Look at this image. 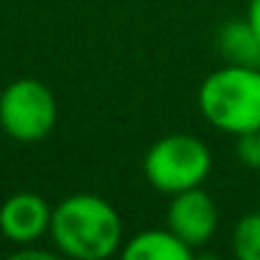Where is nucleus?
I'll use <instances>...</instances> for the list:
<instances>
[{
    "instance_id": "1",
    "label": "nucleus",
    "mask_w": 260,
    "mask_h": 260,
    "mask_svg": "<svg viewBox=\"0 0 260 260\" xmlns=\"http://www.w3.org/2000/svg\"><path fill=\"white\" fill-rule=\"evenodd\" d=\"M49 237L59 255L107 260L122 247V219L100 194H69L51 207Z\"/></svg>"
},
{
    "instance_id": "2",
    "label": "nucleus",
    "mask_w": 260,
    "mask_h": 260,
    "mask_svg": "<svg viewBox=\"0 0 260 260\" xmlns=\"http://www.w3.org/2000/svg\"><path fill=\"white\" fill-rule=\"evenodd\" d=\"M202 117L227 136L260 130V67L222 64L197 92Z\"/></svg>"
},
{
    "instance_id": "3",
    "label": "nucleus",
    "mask_w": 260,
    "mask_h": 260,
    "mask_svg": "<svg viewBox=\"0 0 260 260\" xmlns=\"http://www.w3.org/2000/svg\"><path fill=\"white\" fill-rule=\"evenodd\" d=\"M212 171V151L191 133H169L143 156V176L161 194L202 186Z\"/></svg>"
},
{
    "instance_id": "4",
    "label": "nucleus",
    "mask_w": 260,
    "mask_h": 260,
    "mask_svg": "<svg viewBox=\"0 0 260 260\" xmlns=\"http://www.w3.org/2000/svg\"><path fill=\"white\" fill-rule=\"evenodd\" d=\"M56 117L54 92L34 77H21L0 92V127L16 143H41L56 127Z\"/></svg>"
},
{
    "instance_id": "5",
    "label": "nucleus",
    "mask_w": 260,
    "mask_h": 260,
    "mask_svg": "<svg viewBox=\"0 0 260 260\" xmlns=\"http://www.w3.org/2000/svg\"><path fill=\"white\" fill-rule=\"evenodd\" d=\"M166 227L176 237H181L194 252L204 247L219 227V209L212 194L202 186L174 194L166 207Z\"/></svg>"
},
{
    "instance_id": "6",
    "label": "nucleus",
    "mask_w": 260,
    "mask_h": 260,
    "mask_svg": "<svg viewBox=\"0 0 260 260\" xmlns=\"http://www.w3.org/2000/svg\"><path fill=\"white\" fill-rule=\"evenodd\" d=\"M51 207L36 191H16L0 204V235L13 245H34L49 235Z\"/></svg>"
},
{
    "instance_id": "7",
    "label": "nucleus",
    "mask_w": 260,
    "mask_h": 260,
    "mask_svg": "<svg viewBox=\"0 0 260 260\" xmlns=\"http://www.w3.org/2000/svg\"><path fill=\"white\" fill-rule=\"evenodd\" d=\"M120 255L125 260H191L194 250L169 227H151L125 240Z\"/></svg>"
},
{
    "instance_id": "8",
    "label": "nucleus",
    "mask_w": 260,
    "mask_h": 260,
    "mask_svg": "<svg viewBox=\"0 0 260 260\" xmlns=\"http://www.w3.org/2000/svg\"><path fill=\"white\" fill-rule=\"evenodd\" d=\"M217 51L224 64L237 67H260V39L247 23L242 21H227L217 31Z\"/></svg>"
},
{
    "instance_id": "9",
    "label": "nucleus",
    "mask_w": 260,
    "mask_h": 260,
    "mask_svg": "<svg viewBox=\"0 0 260 260\" xmlns=\"http://www.w3.org/2000/svg\"><path fill=\"white\" fill-rule=\"evenodd\" d=\"M232 252L240 260H260V209L237 219L232 230Z\"/></svg>"
},
{
    "instance_id": "10",
    "label": "nucleus",
    "mask_w": 260,
    "mask_h": 260,
    "mask_svg": "<svg viewBox=\"0 0 260 260\" xmlns=\"http://www.w3.org/2000/svg\"><path fill=\"white\" fill-rule=\"evenodd\" d=\"M235 156L247 169H260V130L235 136Z\"/></svg>"
},
{
    "instance_id": "11",
    "label": "nucleus",
    "mask_w": 260,
    "mask_h": 260,
    "mask_svg": "<svg viewBox=\"0 0 260 260\" xmlns=\"http://www.w3.org/2000/svg\"><path fill=\"white\" fill-rule=\"evenodd\" d=\"M54 255H56V252H51V250H39V247H31V245H21V250L13 252L16 260H21V257H44V260H49V257H54Z\"/></svg>"
},
{
    "instance_id": "12",
    "label": "nucleus",
    "mask_w": 260,
    "mask_h": 260,
    "mask_svg": "<svg viewBox=\"0 0 260 260\" xmlns=\"http://www.w3.org/2000/svg\"><path fill=\"white\" fill-rule=\"evenodd\" d=\"M247 23L252 26V31L260 39V0H247Z\"/></svg>"
}]
</instances>
